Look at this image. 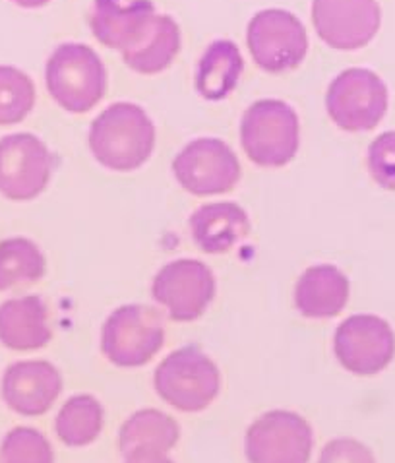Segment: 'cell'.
Instances as JSON below:
<instances>
[{
  "instance_id": "1",
  "label": "cell",
  "mask_w": 395,
  "mask_h": 463,
  "mask_svg": "<svg viewBox=\"0 0 395 463\" xmlns=\"http://www.w3.org/2000/svg\"><path fill=\"white\" fill-rule=\"evenodd\" d=\"M88 142L103 167L134 171L154 154L155 127L142 107L113 103L91 122Z\"/></svg>"
},
{
  "instance_id": "2",
  "label": "cell",
  "mask_w": 395,
  "mask_h": 463,
  "mask_svg": "<svg viewBox=\"0 0 395 463\" xmlns=\"http://www.w3.org/2000/svg\"><path fill=\"white\" fill-rule=\"evenodd\" d=\"M45 84L64 111L81 115L105 98L107 71L99 54L88 45L64 43L47 61Z\"/></svg>"
},
{
  "instance_id": "3",
  "label": "cell",
  "mask_w": 395,
  "mask_h": 463,
  "mask_svg": "<svg viewBox=\"0 0 395 463\" xmlns=\"http://www.w3.org/2000/svg\"><path fill=\"white\" fill-rule=\"evenodd\" d=\"M154 386L163 402L184 413L210 407L221 390L217 364L202 349L188 345L176 349L159 363Z\"/></svg>"
},
{
  "instance_id": "4",
  "label": "cell",
  "mask_w": 395,
  "mask_h": 463,
  "mask_svg": "<svg viewBox=\"0 0 395 463\" xmlns=\"http://www.w3.org/2000/svg\"><path fill=\"white\" fill-rule=\"evenodd\" d=\"M298 117L279 99L252 103L240 120V144L260 167H283L298 152Z\"/></svg>"
},
{
  "instance_id": "5",
  "label": "cell",
  "mask_w": 395,
  "mask_h": 463,
  "mask_svg": "<svg viewBox=\"0 0 395 463\" xmlns=\"http://www.w3.org/2000/svg\"><path fill=\"white\" fill-rule=\"evenodd\" d=\"M165 344V324L159 312L146 305L113 310L101 328L105 359L120 369H136L152 361Z\"/></svg>"
},
{
  "instance_id": "6",
  "label": "cell",
  "mask_w": 395,
  "mask_h": 463,
  "mask_svg": "<svg viewBox=\"0 0 395 463\" xmlns=\"http://www.w3.org/2000/svg\"><path fill=\"white\" fill-rule=\"evenodd\" d=\"M325 109L335 125L347 132H369L388 111L384 80L366 68H347L332 80Z\"/></svg>"
},
{
  "instance_id": "7",
  "label": "cell",
  "mask_w": 395,
  "mask_h": 463,
  "mask_svg": "<svg viewBox=\"0 0 395 463\" xmlns=\"http://www.w3.org/2000/svg\"><path fill=\"white\" fill-rule=\"evenodd\" d=\"M247 43L254 62L269 74L295 71L306 59L308 35L303 22L287 10L258 12L249 24Z\"/></svg>"
},
{
  "instance_id": "8",
  "label": "cell",
  "mask_w": 395,
  "mask_h": 463,
  "mask_svg": "<svg viewBox=\"0 0 395 463\" xmlns=\"http://www.w3.org/2000/svg\"><path fill=\"white\" fill-rule=\"evenodd\" d=\"M174 179L194 196L225 194L240 181L237 154L223 140L198 138L188 142L173 161Z\"/></svg>"
},
{
  "instance_id": "9",
  "label": "cell",
  "mask_w": 395,
  "mask_h": 463,
  "mask_svg": "<svg viewBox=\"0 0 395 463\" xmlns=\"http://www.w3.org/2000/svg\"><path fill=\"white\" fill-rule=\"evenodd\" d=\"M312 448L315 432L308 420L285 410L258 417L244 439L249 463H308Z\"/></svg>"
},
{
  "instance_id": "10",
  "label": "cell",
  "mask_w": 395,
  "mask_h": 463,
  "mask_svg": "<svg viewBox=\"0 0 395 463\" xmlns=\"http://www.w3.org/2000/svg\"><path fill=\"white\" fill-rule=\"evenodd\" d=\"M334 353L351 374L374 376L386 371L395 357V332L376 315H355L339 324Z\"/></svg>"
},
{
  "instance_id": "11",
  "label": "cell",
  "mask_w": 395,
  "mask_h": 463,
  "mask_svg": "<svg viewBox=\"0 0 395 463\" xmlns=\"http://www.w3.org/2000/svg\"><path fill=\"white\" fill-rule=\"evenodd\" d=\"M152 295L171 320L194 322L215 298V276L210 266L200 260H174L157 271Z\"/></svg>"
},
{
  "instance_id": "12",
  "label": "cell",
  "mask_w": 395,
  "mask_h": 463,
  "mask_svg": "<svg viewBox=\"0 0 395 463\" xmlns=\"http://www.w3.org/2000/svg\"><path fill=\"white\" fill-rule=\"evenodd\" d=\"M54 157L37 136L18 132L0 138V194L14 202L37 198L47 188Z\"/></svg>"
},
{
  "instance_id": "13",
  "label": "cell",
  "mask_w": 395,
  "mask_h": 463,
  "mask_svg": "<svg viewBox=\"0 0 395 463\" xmlns=\"http://www.w3.org/2000/svg\"><path fill=\"white\" fill-rule=\"evenodd\" d=\"M312 22L325 45L355 51L376 37L382 12L376 0H312Z\"/></svg>"
},
{
  "instance_id": "14",
  "label": "cell",
  "mask_w": 395,
  "mask_h": 463,
  "mask_svg": "<svg viewBox=\"0 0 395 463\" xmlns=\"http://www.w3.org/2000/svg\"><path fill=\"white\" fill-rule=\"evenodd\" d=\"M62 392V374L49 361L30 359L6 366L0 380V396L10 411L22 417L47 413Z\"/></svg>"
},
{
  "instance_id": "15",
  "label": "cell",
  "mask_w": 395,
  "mask_h": 463,
  "mask_svg": "<svg viewBox=\"0 0 395 463\" xmlns=\"http://www.w3.org/2000/svg\"><path fill=\"white\" fill-rule=\"evenodd\" d=\"M155 16L152 0H95L89 27L101 45L125 52L147 35Z\"/></svg>"
},
{
  "instance_id": "16",
  "label": "cell",
  "mask_w": 395,
  "mask_h": 463,
  "mask_svg": "<svg viewBox=\"0 0 395 463\" xmlns=\"http://www.w3.org/2000/svg\"><path fill=\"white\" fill-rule=\"evenodd\" d=\"M52 337L49 308L37 295L0 303V345L10 351L43 349Z\"/></svg>"
},
{
  "instance_id": "17",
  "label": "cell",
  "mask_w": 395,
  "mask_h": 463,
  "mask_svg": "<svg viewBox=\"0 0 395 463\" xmlns=\"http://www.w3.org/2000/svg\"><path fill=\"white\" fill-rule=\"evenodd\" d=\"M250 231V217L237 202L203 203L190 215V233L208 254H223L235 247Z\"/></svg>"
},
{
  "instance_id": "18",
  "label": "cell",
  "mask_w": 395,
  "mask_h": 463,
  "mask_svg": "<svg viewBox=\"0 0 395 463\" xmlns=\"http://www.w3.org/2000/svg\"><path fill=\"white\" fill-rule=\"evenodd\" d=\"M351 285L342 269L332 264L308 268L298 278L295 305L306 318H334L347 307Z\"/></svg>"
},
{
  "instance_id": "19",
  "label": "cell",
  "mask_w": 395,
  "mask_h": 463,
  "mask_svg": "<svg viewBox=\"0 0 395 463\" xmlns=\"http://www.w3.org/2000/svg\"><path fill=\"white\" fill-rule=\"evenodd\" d=\"M242 71V54L233 41H213L196 66V91L208 101H221L235 91Z\"/></svg>"
},
{
  "instance_id": "20",
  "label": "cell",
  "mask_w": 395,
  "mask_h": 463,
  "mask_svg": "<svg viewBox=\"0 0 395 463\" xmlns=\"http://www.w3.org/2000/svg\"><path fill=\"white\" fill-rule=\"evenodd\" d=\"M181 440V427L173 417L159 410L132 413L118 430V452L127 456L134 450L171 452Z\"/></svg>"
},
{
  "instance_id": "21",
  "label": "cell",
  "mask_w": 395,
  "mask_h": 463,
  "mask_svg": "<svg viewBox=\"0 0 395 463\" xmlns=\"http://www.w3.org/2000/svg\"><path fill=\"white\" fill-rule=\"evenodd\" d=\"M181 51L179 24L167 14H157L147 35L138 45L122 52V59L138 74H159Z\"/></svg>"
},
{
  "instance_id": "22",
  "label": "cell",
  "mask_w": 395,
  "mask_h": 463,
  "mask_svg": "<svg viewBox=\"0 0 395 463\" xmlns=\"http://www.w3.org/2000/svg\"><path fill=\"white\" fill-rule=\"evenodd\" d=\"M103 425L105 410L101 402L89 393H80L61 407L54 419V432L64 446L84 448L99 439Z\"/></svg>"
},
{
  "instance_id": "23",
  "label": "cell",
  "mask_w": 395,
  "mask_h": 463,
  "mask_svg": "<svg viewBox=\"0 0 395 463\" xmlns=\"http://www.w3.org/2000/svg\"><path fill=\"white\" fill-rule=\"evenodd\" d=\"M45 254L25 237L0 241V293L39 281L45 276Z\"/></svg>"
},
{
  "instance_id": "24",
  "label": "cell",
  "mask_w": 395,
  "mask_h": 463,
  "mask_svg": "<svg viewBox=\"0 0 395 463\" xmlns=\"http://www.w3.org/2000/svg\"><path fill=\"white\" fill-rule=\"evenodd\" d=\"M35 107L33 80L16 66L0 64V127L22 122Z\"/></svg>"
},
{
  "instance_id": "25",
  "label": "cell",
  "mask_w": 395,
  "mask_h": 463,
  "mask_svg": "<svg viewBox=\"0 0 395 463\" xmlns=\"http://www.w3.org/2000/svg\"><path fill=\"white\" fill-rule=\"evenodd\" d=\"M0 463H54V450L41 430L14 427L0 442Z\"/></svg>"
},
{
  "instance_id": "26",
  "label": "cell",
  "mask_w": 395,
  "mask_h": 463,
  "mask_svg": "<svg viewBox=\"0 0 395 463\" xmlns=\"http://www.w3.org/2000/svg\"><path fill=\"white\" fill-rule=\"evenodd\" d=\"M366 165L380 186L395 193V130L380 134L371 144Z\"/></svg>"
},
{
  "instance_id": "27",
  "label": "cell",
  "mask_w": 395,
  "mask_h": 463,
  "mask_svg": "<svg viewBox=\"0 0 395 463\" xmlns=\"http://www.w3.org/2000/svg\"><path fill=\"white\" fill-rule=\"evenodd\" d=\"M318 463H376L372 450L355 439H334L322 448Z\"/></svg>"
},
{
  "instance_id": "28",
  "label": "cell",
  "mask_w": 395,
  "mask_h": 463,
  "mask_svg": "<svg viewBox=\"0 0 395 463\" xmlns=\"http://www.w3.org/2000/svg\"><path fill=\"white\" fill-rule=\"evenodd\" d=\"M125 463H174L169 452L159 450H134L125 456Z\"/></svg>"
},
{
  "instance_id": "29",
  "label": "cell",
  "mask_w": 395,
  "mask_h": 463,
  "mask_svg": "<svg viewBox=\"0 0 395 463\" xmlns=\"http://www.w3.org/2000/svg\"><path fill=\"white\" fill-rule=\"evenodd\" d=\"M12 3L22 6V8H41L47 3H51V0H12Z\"/></svg>"
}]
</instances>
